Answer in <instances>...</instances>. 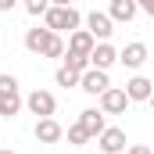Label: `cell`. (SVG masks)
Segmentation results:
<instances>
[{
    "mask_svg": "<svg viewBox=\"0 0 154 154\" xmlns=\"http://www.w3.org/2000/svg\"><path fill=\"white\" fill-rule=\"evenodd\" d=\"M93 47H97V39H93L90 29H75V32H68V54H82V57H90Z\"/></svg>",
    "mask_w": 154,
    "mask_h": 154,
    "instance_id": "9",
    "label": "cell"
},
{
    "mask_svg": "<svg viewBox=\"0 0 154 154\" xmlns=\"http://www.w3.org/2000/svg\"><path fill=\"white\" fill-rule=\"evenodd\" d=\"M22 7L32 14V18H39V14H47V7H50V0H22Z\"/></svg>",
    "mask_w": 154,
    "mask_h": 154,
    "instance_id": "19",
    "label": "cell"
},
{
    "mask_svg": "<svg viewBox=\"0 0 154 154\" xmlns=\"http://www.w3.org/2000/svg\"><path fill=\"white\" fill-rule=\"evenodd\" d=\"M79 125L90 133V140H93V136H100V133L108 129V122H104V111H97V108H86V111H79Z\"/></svg>",
    "mask_w": 154,
    "mask_h": 154,
    "instance_id": "11",
    "label": "cell"
},
{
    "mask_svg": "<svg viewBox=\"0 0 154 154\" xmlns=\"http://www.w3.org/2000/svg\"><path fill=\"white\" fill-rule=\"evenodd\" d=\"M43 25L50 29V32H75L79 25H82V14H79L75 7H47V14H43Z\"/></svg>",
    "mask_w": 154,
    "mask_h": 154,
    "instance_id": "1",
    "label": "cell"
},
{
    "mask_svg": "<svg viewBox=\"0 0 154 154\" xmlns=\"http://www.w3.org/2000/svg\"><path fill=\"white\" fill-rule=\"evenodd\" d=\"M32 133H36V140H39V143H47V147H50V143H57V140L65 136L61 122H57L54 115H50V118H36V129H32Z\"/></svg>",
    "mask_w": 154,
    "mask_h": 154,
    "instance_id": "7",
    "label": "cell"
},
{
    "mask_svg": "<svg viewBox=\"0 0 154 154\" xmlns=\"http://www.w3.org/2000/svg\"><path fill=\"white\" fill-rule=\"evenodd\" d=\"M79 90H86L90 97H100L104 90H111V79H108L104 68H86L82 79H79Z\"/></svg>",
    "mask_w": 154,
    "mask_h": 154,
    "instance_id": "3",
    "label": "cell"
},
{
    "mask_svg": "<svg viewBox=\"0 0 154 154\" xmlns=\"http://www.w3.org/2000/svg\"><path fill=\"white\" fill-rule=\"evenodd\" d=\"M86 29L93 32L97 43H104V39H111V32H115V22H111V14H104V11H90V14H86Z\"/></svg>",
    "mask_w": 154,
    "mask_h": 154,
    "instance_id": "4",
    "label": "cell"
},
{
    "mask_svg": "<svg viewBox=\"0 0 154 154\" xmlns=\"http://www.w3.org/2000/svg\"><path fill=\"white\" fill-rule=\"evenodd\" d=\"M151 108H154V93H151Z\"/></svg>",
    "mask_w": 154,
    "mask_h": 154,
    "instance_id": "27",
    "label": "cell"
},
{
    "mask_svg": "<svg viewBox=\"0 0 154 154\" xmlns=\"http://www.w3.org/2000/svg\"><path fill=\"white\" fill-rule=\"evenodd\" d=\"M136 4H140L143 14H151V18H154V0H136Z\"/></svg>",
    "mask_w": 154,
    "mask_h": 154,
    "instance_id": "23",
    "label": "cell"
},
{
    "mask_svg": "<svg viewBox=\"0 0 154 154\" xmlns=\"http://www.w3.org/2000/svg\"><path fill=\"white\" fill-rule=\"evenodd\" d=\"M50 7H72V0H50Z\"/></svg>",
    "mask_w": 154,
    "mask_h": 154,
    "instance_id": "25",
    "label": "cell"
},
{
    "mask_svg": "<svg viewBox=\"0 0 154 154\" xmlns=\"http://www.w3.org/2000/svg\"><path fill=\"white\" fill-rule=\"evenodd\" d=\"M18 4H22V0H0V11H14Z\"/></svg>",
    "mask_w": 154,
    "mask_h": 154,
    "instance_id": "24",
    "label": "cell"
},
{
    "mask_svg": "<svg viewBox=\"0 0 154 154\" xmlns=\"http://www.w3.org/2000/svg\"><path fill=\"white\" fill-rule=\"evenodd\" d=\"M129 108V97H125V86H111L100 93V111L104 115H122Z\"/></svg>",
    "mask_w": 154,
    "mask_h": 154,
    "instance_id": "5",
    "label": "cell"
},
{
    "mask_svg": "<svg viewBox=\"0 0 154 154\" xmlns=\"http://www.w3.org/2000/svg\"><path fill=\"white\" fill-rule=\"evenodd\" d=\"M65 50H68V47H65V39L54 32V36H50V43H47V50H43V57H65Z\"/></svg>",
    "mask_w": 154,
    "mask_h": 154,
    "instance_id": "17",
    "label": "cell"
},
{
    "mask_svg": "<svg viewBox=\"0 0 154 154\" xmlns=\"http://www.w3.org/2000/svg\"><path fill=\"white\" fill-rule=\"evenodd\" d=\"M136 11H140V4H136V0H111V7H108L111 22H133V18H136Z\"/></svg>",
    "mask_w": 154,
    "mask_h": 154,
    "instance_id": "14",
    "label": "cell"
},
{
    "mask_svg": "<svg viewBox=\"0 0 154 154\" xmlns=\"http://www.w3.org/2000/svg\"><path fill=\"white\" fill-rule=\"evenodd\" d=\"M0 154H14V151H7V147H4V151H0Z\"/></svg>",
    "mask_w": 154,
    "mask_h": 154,
    "instance_id": "26",
    "label": "cell"
},
{
    "mask_svg": "<svg viewBox=\"0 0 154 154\" xmlns=\"http://www.w3.org/2000/svg\"><path fill=\"white\" fill-rule=\"evenodd\" d=\"M86 140H90V133H86V129H82V125H68V143H75V147H82V143H86Z\"/></svg>",
    "mask_w": 154,
    "mask_h": 154,
    "instance_id": "20",
    "label": "cell"
},
{
    "mask_svg": "<svg viewBox=\"0 0 154 154\" xmlns=\"http://www.w3.org/2000/svg\"><path fill=\"white\" fill-rule=\"evenodd\" d=\"M25 108H29L36 118H50L54 111H57V100H54L50 90H32V93L25 97Z\"/></svg>",
    "mask_w": 154,
    "mask_h": 154,
    "instance_id": "2",
    "label": "cell"
},
{
    "mask_svg": "<svg viewBox=\"0 0 154 154\" xmlns=\"http://www.w3.org/2000/svg\"><path fill=\"white\" fill-rule=\"evenodd\" d=\"M151 93H154V82L147 75H133L125 82V97L129 100H151Z\"/></svg>",
    "mask_w": 154,
    "mask_h": 154,
    "instance_id": "12",
    "label": "cell"
},
{
    "mask_svg": "<svg viewBox=\"0 0 154 154\" xmlns=\"http://www.w3.org/2000/svg\"><path fill=\"white\" fill-rule=\"evenodd\" d=\"M22 111V93H11V97H0V115L4 118H14Z\"/></svg>",
    "mask_w": 154,
    "mask_h": 154,
    "instance_id": "16",
    "label": "cell"
},
{
    "mask_svg": "<svg viewBox=\"0 0 154 154\" xmlns=\"http://www.w3.org/2000/svg\"><path fill=\"white\" fill-rule=\"evenodd\" d=\"M50 36H54V32H50V29H47V25H43V29H29V32H25V50H29V54H39V57H43V50H47V43H50Z\"/></svg>",
    "mask_w": 154,
    "mask_h": 154,
    "instance_id": "13",
    "label": "cell"
},
{
    "mask_svg": "<svg viewBox=\"0 0 154 154\" xmlns=\"http://www.w3.org/2000/svg\"><path fill=\"white\" fill-rule=\"evenodd\" d=\"M97 147L104 154H125V133H122L118 125H108V129L97 136Z\"/></svg>",
    "mask_w": 154,
    "mask_h": 154,
    "instance_id": "6",
    "label": "cell"
},
{
    "mask_svg": "<svg viewBox=\"0 0 154 154\" xmlns=\"http://www.w3.org/2000/svg\"><path fill=\"white\" fill-rule=\"evenodd\" d=\"M115 61H118V50L108 43V39H104V43H97V47H93V54H90V68H104V72H108Z\"/></svg>",
    "mask_w": 154,
    "mask_h": 154,
    "instance_id": "10",
    "label": "cell"
},
{
    "mask_svg": "<svg viewBox=\"0 0 154 154\" xmlns=\"http://www.w3.org/2000/svg\"><path fill=\"white\" fill-rule=\"evenodd\" d=\"M118 61L125 65V68H143L147 65V43H125V50H118Z\"/></svg>",
    "mask_w": 154,
    "mask_h": 154,
    "instance_id": "8",
    "label": "cell"
},
{
    "mask_svg": "<svg viewBox=\"0 0 154 154\" xmlns=\"http://www.w3.org/2000/svg\"><path fill=\"white\" fill-rule=\"evenodd\" d=\"M79 72L75 68H68V65H61V68H57V72H54V82H57V86H65V90H68V86H79Z\"/></svg>",
    "mask_w": 154,
    "mask_h": 154,
    "instance_id": "15",
    "label": "cell"
},
{
    "mask_svg": "<svg viewBox=\"0 0 154 154\" xmlns=\"http://www.w3.org/2000/svg\"><path fill=\"white\" fill-rule=\"evenodd\" d=\"M11 93H18V79L4 72V75H0V97H11Z\"/></svg>",
    "mask_w": 154,
    "mask_h": 154,
    "instance_id": "21",
    "label": "cell"
},
{
    "mask_svg": "<svg viewBox=\"0 0 154 154\" xmlns=\"http://www.w3.org/2000/svg\"><path fill=\"white\" fill-rule=\"evenodd\" d=\"M125 154H154L147 143H133V147H125Z\"/></svg>",
    "mask_w": 154,
    "mask_h": 154,
    "instance_id": "22",
    "label": "cell"
},
{
    "mask_svg": "<svg viewBox=\"0 0 154 154\" xmlns=\"http://www.w3.org/2000/svg\"><path fill=\"white\" fill-rule=\"evenodd\" d=\"M65 65H68V68H75L79 75H82V72L90 68V57H82V54H68V50H65Z\"/></svg>",
    "mask_w": 154,
    "mask_h": 154,
    "instance_id": "18",
    "label": "cell"
}]
</instances>
